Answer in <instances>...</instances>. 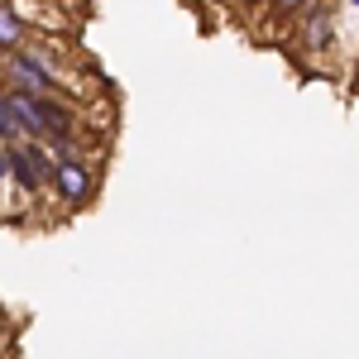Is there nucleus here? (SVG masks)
Wrapping results in <instances>:
<instances>
[{"label":"nucleus","mask_w":359,"mask_h":359,"mask_svg":"<svg viewBox=\"0 0 359 359\" xmlns=\"http://www.w3.org/2000/svg\"><path fill=\"white\" fill-rule=\"evenodd\" d=\"M0 77H5V91H15V96H62V72L34 48L10 53Z\"/></svg>","instance_id":"nucleus-1"},{"label":"nucleus","mask_w":359,"mask_h":359,"mask_svg":"<svg viewBox=\"0 0 359 359\" xmlns=\"http://www.w3.org/2000/svg\"><path fill=\"white\" fill-rule=\"evenodd\" d=\"M48 192L62 211H86L96 192H101V168L86 163V158H53V177H48Z\"/></svg>","instance_id":"nucleus-2"},{"label":"nucleus","mask_w":359,"mask_h":359,"mask_svg":"<svg viewBox=\"0 0 359 359\" xmlns=\"http://www.w3.org/2000/svg\"><path fill=\"white\" fill-rule=\"evenodd\" d=\"M5 158H10V187L25 196L48 192V177H53V154L34 139H20V144H5Z\"/></svg>","instance_id":"nucleus-3"},{"label":"nucleus","mask_w":359,"mask_h":359,"mask_svg":"<svg viewBox=\"0 0 359 359\" xmlns=\"http://www.w3.org/2000/svg\"><path fill=\"white\" fill-rule=\"evenodd\" d=\"M297 43H302L306 53H326L335 43V10L326 0H311L302 10V25H297Z\"/></svg>","instance_id":"nucleus-4"},{"label":"nucleus","mask_w":359,"mask_h":359,"mask_svg":"<svg viewBox=\"0 0 359 359\" xmlns=\"http://www.w3.org/2000/svg\"><path fill=\"white\" fill-rule=\"evenodd\" d=\"M25 43H29V25H25V15H20V5L0 0V53L10 57V53H20Z\"/></svg>","instance_id":"nucleus-5"},{"label":"nucleus","mask_w":359,"mask_h":359,"mask_svg":"<svg viewBox=\"0 0 359 359\" xmlns=\"http://www.w3.org/2000/svg\"><path fill=\"white\" fill-rule=\"evenodd\" d=\"M20 120H15V101H10V91H5V86H0V149H5V144H20Z\"/></svg>","instance_id":"nucleus-6"},{"label":"nucleus","mask_w":359,"mask_h":359,"mask_svg":"<svg viewBox=\"0 0 359 359\" xmlns=\"http://www.w3.org/2000/svg\"><path fill=\"white\" fill-rule=\"evenodd\" d=\"M269 5H273V15H278V20H292V15H302L311 0H269Z\"/></svg>","instance_id":"nucleus-7"},{"label":"nucleus","mask_w":359,"mask_h":359,"mask_svg":"<svg viewBox=\"0 0 359 359\" xmlns=\"http://www.w3.org/2000/svg\"><path fill=\"white\" fill-rule=\"evenodd\" d=\"M0 187H10V158H5V149H0Z\"/></svg>","instance_id":"nucleus-8"},{"label":"nucleus","mask_w":359,"mask_h":359,"mask_svg":"<svg viewBox=\"0 0 359 359\" xmlns=\"http://www.w3.org/2000/svg\"><path fill=\"white\" fill-rule=\"evenodd\" d=\"M350 5H355V10H359V0H350Z\"/></svg>","instance_id":"nucleus-9"}]
</instances>
